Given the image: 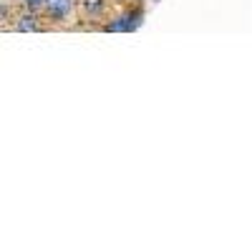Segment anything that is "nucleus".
Wrapping results in <instances>:
<instances>
[{"label": "nucleus", "mask_w": 252, "mask_h": 252, "mask_svg": "<svg viewBox=\"0 0 252 252\" xmlns=\"http://www.w3.org/2000/svg\"><path fill=\"white\" fill-rule=\"evenodd\" d=\"M139 23H141V13H129V15H124V18H119L116 23H111V26H106V31L109 33H129V31H134V28H139Z\"/></svg>", "instance_id": "nucleus-1"}, {"label": "nucleus", "mask_w": 252, "mask_h": 252, "mask_svg": "<svg viewBox=\"0 0 252 252\" xmlns=\"http://www.w3.org/2000/svg\"><path fill=\"white\" fill-rule=\"evenodd\" d=\"M46 8L53 18H66L71 13V0H46Z\"/></svg>", "instance_id": "nucleus-2"}, {"label": "nucleus", "mask_w": 252, "mask_h": 252, "mask_svg": "<svg viewBox=\"0 0 252 252\" xmlns=\"http://www.w3.org/2000/svg\"><path fill=\"white\" fill-rule=\"evenodd\" d=\"M18 31H38V23H35V18L33 15H23L20 18V23L15 26Z\"/></svg>", "instance_id": "nucleus-3"}, {"label": "nucleus", "mask_w": 252, "mask_h": 252, "mask_svg": "<svg viewBox=\"0 0 252 252\" xmlns=\"http://www.w3.org/2000/svg\"><path fill=\"white\" fill-rule=\"evenodd\" d=\"M83 5H86V10L91 15H98L103 10V0H83Z\"/></svg>", "instance_id": "nucleus-4"}, {"label": "nucleus", "mask_w": 252, "mask_h": 252, "mask_svg": "<svg viewBox=\"0 0 252 252\" xmlns=\"http://www.w3.org/2000/svg\"><path fill=\"white\" fill-rule=\"evenodd\" d=\"M40 3H46V0H26L28 8H35V5H40Z\"/></svg>", "instance_id": "nucleus-5"}]
</instances>
